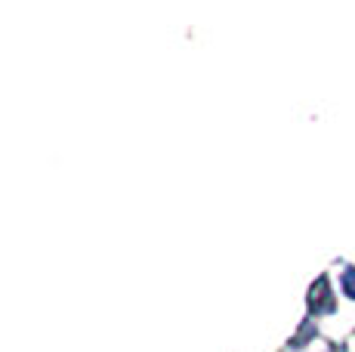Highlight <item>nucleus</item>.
Listing matches in <instances>:
<instances>
[{
    "label": "nucleus",
    "mask_w": 355,
    "mask_h": 352,
    "mask_svg": "<svg viewBox=\"0 0 355 352\" xmlns=\"http://www.w3.org/2000/svg\"><path fill=\"white\" fill-rule=\"evenodd\" d=\"M343 294L355 300V266H346L343 269Z\"/></svg>",
    "instance_id": "nucleus-2"
},
{
    "label": "nucleus",
    "mask_w": 355,
    "mask_h": 352,
    "mask_svg": "<svg viewBox=\"0 0 355 352\" xmlns=\"http://www.w3.org/2000/svg\"><path fill=\"white\" fill-rule=\"evenodd\" d=\"M334 306H337V303H334V297H331V281L322 275L309 290V313L312 315H327V313H334Z\"/></svg>",
    "instance_id": "nucleus-1"
}]
</instances>
